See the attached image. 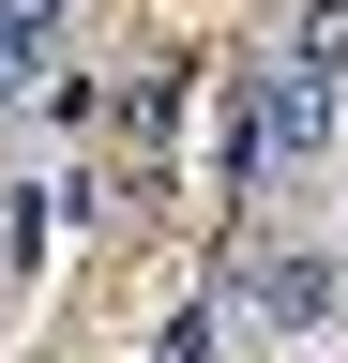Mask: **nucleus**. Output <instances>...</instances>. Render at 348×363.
I'll list each match as a JSON object with an SVG mask.
<instances>
[{
  "label": "nucleus",
  "mask_w": 348,
  "mask_h": 363,
  "mask_svg": "<svg viewBox=\"0 0 348 363\" xmlns=\"http://www.w3.org/2000/svg\"><path fill=\"white\" fill-rule=\"evenodd\" d=\"M333 303H348L333 242H257V257L212 272V333L228 348H303V333H333Z\"/></svg>",
  "instance_id": "nucleus-1"
},
{
  "label": "nucleus",
  "mask_w": 348,
  "mask_h": 363,
  "mask_svg": "<svg viewBox=\"0 0 348 363\" xmlns=\"http://www.w3.org/2000/svg\"><path fill=\"white\" fill-rule=\"evenodd\" d=\"M273 61H288V76H318V91H348V0H303Z\"/></svg>",
  "instance_id": "nucleus-3"
},
{
  "label": "nucleus",
  "mask_w": 348,
  "mask_h": 363,
  "mask_svg": "<svg viewBox=\"0 0 348 363\" xmlns=\"http://www.w3.org/2000/svg\"><path fill=\"white\" fill-rule=\"evenodd\" d=\"M318 152H333V91L288 76V61H257V76L228 91V182H242V197H273V182H303Z\"/></svg>",
  "instance_id": "nucleus-2"
},
{
  "label": "nucleus",
  "mask_w": 348,
  "mask_h": 363,
  "mask_svg": "<svg viewBox=\"0 0 348 363\" xmlns=\"http://www.w3.org/2000/svg\"><path fill=\"white\" fill-rule=\"evenodd\" d=\"M0 30H16L30 61H46V45H61V0H0Z\"/></svg>",
  "instance_id": "nucleus-4"
}]
</instances>
